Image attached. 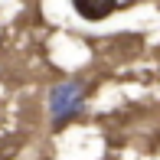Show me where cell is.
<instances>
[{
  "mask_svg": "<svg viewBox=\"0 0 160 160\" xmlns=\"http://www.w3.org/2000/svg\"><path fill=\"white\" fill-rule=\"evenodd\" d=\"M49 108H52V121H56V124L69 121L72 114H78V108H82V88L72 85V82L56 85L52 95H49Z\"/></svg>",
  "mask_w": 160,
  "mask_h": 160,
  "instance_id": "1",
  "label": "cell"
},
{
  "mask_svg": "<svg viewBox=\"0 0 160 160\" xmlns=\"http://www.w3.org/2000/svg\"><path fill=\"white\" fill-rule=\"evenodd\" d=\"M72 7H75V13L85 17V20H105V17L114 13L118 0H72Z\"/></svg>",
  "mask_w": 160,
  "mask_h": 160,
  "instance_id": "2",
  "label": "cell"
}]
</instances>
